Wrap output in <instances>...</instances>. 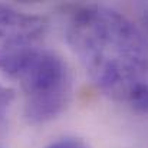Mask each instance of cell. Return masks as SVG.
Listing matches in <instances>:
<instances>
[{"label":"cell","instance_id":"6da1fadb","mask_svg":"<svg viewBox=\"0 0 148 148\" xmlns=\"http://www.w3.org/2000/svg\"><path fill=\"white\" fill-rule=\"evenodd\" d=\"M66 40L92 82L108 97L130 101L148 76V38L128 17L101 6L73 7Z\"/></svg>","mask_w":148,"mask_h":148},{"label":"cell","instance_id":"7a4b0ae2","mask_svg":"<svg viewBox=\"0 0 148 148\" xmlns=\"http://www.w3.org/2000/svg\"><path fill=\"white\" fill-rule=\"evenodd\" d=\"M25 94V116L30 124L56 118L68 105L72 78L66 62L55 52L42 49L16 73Z\"/></svg>","mask_w":148,"mask_h":148},{"label":"cell","instance_id":"3957f363","mask_svg":"<svg viewBox=\"0 0 148 148\" xmlns=\"http://www.w3.org/2000/svg\"><path fill=\"white\" fill-rule=\"evenodd\" d=\"M48 30L45 17L0 4V69L16 76L39 50Z\"/></svg>","mask_w":148,"mask_h":148},{"label":"cell","instance_id":"277c9868","mask_svg":"<svg viewBox=\"0 0 148 148\" xmlns=\"http://www.w3.org/2000/svg\"><path fill=\"white\" fill-rule=\"evenodd\" d=\"M130 102L135 109L141 112H148V79L134 92Z\"/></svg>","mask_w":148,"mask_h":148},{"label":"cell","instance_id":"5b68a950","mask_svg":"<svg viewBox=\"0 0 148 148\" xmlns=\"http://www.w3.org/2000/svg\"><path fill=\"white\" fill-rule=\"evenodd\" d=\"M14 91L9 86H4L0 84V121H3L14 101Z\"/></svg>","mask_w":148,"mask_h":148},{"label":"cell","instance_id":"8992f818","mask_svg":"<svg viewBox=\"0 0 148 148\" xmlns=\"http://www.w3.org/2000/svg\"><path fill=\"white\" fill-rule=\"evenodd\" d=\"M46 148H88V145L79 138H62Z\"/></svg>","mask_w":148,"mask_h":148},{"label":"cell","instance_id":"52a82bcc","mask_svg":"<svg viewBox=\"0 0 148 148\" xmlns=\"http://www.w3.org/2000/svg\"><path fill=\"white\" fill-rule=\"evenodd\" d=\"M143 23H144L145 30H147V33H148V4L144 7V10H143Z\"/></svg>","mask_w":148,"mask_h":148}]
</instances>
